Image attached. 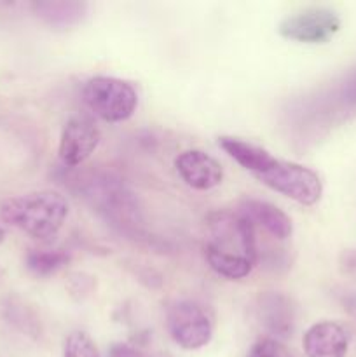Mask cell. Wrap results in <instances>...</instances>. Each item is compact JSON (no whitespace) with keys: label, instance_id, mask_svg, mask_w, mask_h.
Listing matches in <instances>:
<instances>
[{"label":"cell","instance_id":"1","mask_svg":"<svg viewBox=\"0 0 356 357\" xmlns=\"http://www.w3.org/2000/svg\"><path fill=\"white\" fill-rule=\"evenodd\" d=\"M68 202L59 192L40 190L10 197L0 206V218L38 241H49L61 230Z\"/></svg>","mask_w":356,"mask_h":357},{"label":"cell","instance_id":"2","mask_svg":"<svg viewBox=\"0 0 356 357\" xmlns=\"http://www.w3.org/2000/svg\"><path fill=\"white\" fill-rule=\"evenodd\" d=\"M84 103L107 122L128 121L138 107V94L129 82L115 77H93L82 89Z\"/></svg>","mask_w":356,"mask_h":357},{"label":"cell","instance_id":"3","mask_svg":"<svg viewBox=\"0 0 356 357\" xmlns=\"http://www.w3.org/2000/svg\"><path fill=\"white\" fill-rule=\"evenodd\" d=\"M257 178L274 192L302 206L316 204L323 194V183L313 169L288 160L274 159Z\"/></svg>","mask_w":356,"mask_h":357},{"label":"cell","instance_id":"4","mask_svg":"<svg viewBox=\"0 0 356 357\" xmlns=\"http://www.w3.org/2000/svg\"><path fill=\"white\" fill-rule=\"evenodd\" d=\"M208 227L212 236L206 243L208 246L234 257H244L257 264V232L253 223L243 213L215 211L208 215Z\"/></svg>","mask_w":356,"mask_h":357},{"label":"cell","instance_id":"5","mask_svg":"<svg viewBox=\"0 0 356 357\" xmlns=\"http://www.w3.org/2000/svg\"><path fill=\"white\" fill-rule=\"evenodd\" d=\"M84 199L115 225H135L136 202L131 192L110 176H89L82 183Z\"/></svg>","mask_w":356,"mask_h":357},{"label":"cell","instance_id":"6","mask_svg":"<svg viewBox=\"0 0 356 357\" xmlns=\"http://www.w3.org/2000/svg\"><path fill=\"white\" fill-rule=\"evenodd\" d=\"M166 324L175 344L185 351H198L212 340V319L199 303L191 300L175 302L168 309Z\"/></svg>","mask_w":356,"mask_h":357},{"label":"cell","instance_id":"7","mask_svg":"<svg viewBox=\"0 0 356 357\" xmlns=\"http://www.w3.org/2000/svg\"><path fill=\"white\" fill-rule=\"evenodd\" d=\"M341 28V17L327 7H307V9L286 16L279 23L278 33L283 38L302 44H323L334 37Z\"/></svg>","mask_w":356,"mask_h":357},{"label":"cell","instance_id":"8","mask_svg":"<svg viewBox=\"0 0 356 357\" xmlns=\"http://www.w3.org/2000/svg\"><path fill=\"white\" fill-rule=\"evenodd\" d=\"M101 132L87 115H73L65 124L59 138V159L65 166L77 167L86 162L98 149Z\"/></svg>","mask_w":356,"mask_h":357},{"label":"cell","instance_id":"9","mask_svg":"<svg viewBox=\"0 0 356 357\" xmlns=\"http://www.w3.org/2000/svg\"><path fill=\"white\" fill-rule=\"evenodd\" d=\"M178 176L194 190H212L223 180L218 160L202 150H185L175 159Z\"/></svg>","mask_w":356,"mask_h":357},{"label":"cell","instance_id":"10","mask_svg":"<svg viewBox=\"0 0 356 357\" xmlns=\"http://www.w3.org/2000/svg\"><path fill=\"white\" fill-rule=\"evenodd\" d=\"M257 317L262 328L278 338H288L293 333L297 310L292 298L283 293L265 291L257 298Z\"/></svg>","mask_w":356,"mask_h":357},{"label":"cell","instance_id":"11","mask_svg":"<svg viewBox=\"0 0 356 357\" xmlns=\"http://www.w3.org/2000/svg\"><path fill=\"white\" fill-rule=\"evenodd\" d=\"M302 345L307 357H346L349 335L342 324L321 321L306 331Z\"/></svg>","mask_w":356,"mask_h":357},{"label":"cell","instance_id":"12","mask_svg":"<svg viewBox=\"0 0 356 357\" xmlns=\"http://www.w3.org/2000/svg\"><path fill=\"white\" fill-rule=\"evenodd\" d=\"M239 213H243L255 227H262L267 234L279 241H285L292 236L293 225L290 216L278 206L271 204L267 201H258V199H246L241 202Z\"/></svg>","mask_w":356,"mask_h":357},{"label":"cell","instance_id":"13","mask_svg":"<svg viewBox=\"0 0 356 357\" xmlns=\"http://www.w3.org/2000/svg\"><path fill=\"white\" fill-rule=\"evenodd\" d=\"M34 10L49 26L70 28L82 23L89 6L79 0H45V2H35Z\"/></svg>","mask_w":356,"mask_h":357},{"label":"cell","instance_id":"14","mask_svg":"<svg viewBox=\"0 0 356 357\" xmlns=\"http://www.w3.org/2000/svg\"><path fill=\"white\" fill-rule=\"evenodd\" d=\"M218 146L227 155L232 157L239 166H243L244 169L250 171L255 176L260 174L276 159V157L271 155V152H267L262 146L244 142L241 138H234V136H220Z\"/></svg>","mask_w":356,"mask_h":357},{"label":"cell","instance_id":"15","mask_svg":"<svg viewBox=\"0 0 356 357\" xmlns=\"http://www.w3.org/2000/svg\"><path fill=\"white\" fill-rule=\"evenodd\" d=\"M205 257L212 271H215L222 278L230 279V281H239V279L246 278L255 265L248 258L222 253V251L215 250L208 244H205Z\"/></svg>","mask_w":356,"mask_h":357},{"label":"cell","instance_id":"16","mask_svg":"<svg viewBox=\"0 0 356 357\" xmlns=\"http://www.w3.org/2000/svg\"><path fill=\"white\" fill-rule=\"evenodd\" d=\"M70 261V253L65 250H31L27 255V267L38 278H47L61 271Z\"/></svg>","mask_w":356,"mask_h":357},{"label":"cell","instance_id":"17","mask_svg":"<svg viewBox=\"0 0 356 357\" xmlns=\"http://www.w3.org/2000/svg\"><path fill=\"white\" fill-rule=\"evenodd\" d=\"M63 357H100L96 344L84 331H73L63 345Z\"/></svg>","mask_w":356,"mask_h":357},{"label":"cell","instance_id":"18","mask_svg":"<svg viewBox=\"0 0 356 357\" xmlns=\"http://www.w3.org/2000/svg\"><path fill=\"white\" fill-rule=\"evenodd\" d=\"M246 357H295L276 338H260L251 345Z\"/></svg>","mask_w":356,"mask_h":357},{"label":"cell","instance_id":"19","mask_svg":"<svg viewBox=\"0 0 356 357\" xmlns=\"http://www.w3.org/2000/svg\"><path fill=\"white\" fill-rule=\"evenodd\" d=\"M107 357H152V356L140 351L138 347H133V345L119 342V344H114L110 349H108Z\"/></svg>","mask_w":356,"mask_h":357},{"label":"cell","instance_id":"20","mask_svg":"<svg viewBox=\"0 0 356 357\" xmlns=\"http://www.w3.org/2000/svg\"><path fill=\"white\" fill-rule=\"evenodd\" d=\"M341 265L348 274H356V250H348L342 253Z\"/></svg>","mask_w":356,"mask_h":357},{"label":"cell","instance_id":"21","mask_svg":"<svg viewBox=\"0 0 356 357\" xmlns=\"http://www.w3.org/2000/svg\"><path fill=\"white\" fill-rule=\"evenodd\" d=\"M3 237H6V232H3V229H2V227H0V243H2V241H3Z\"/></svg>","mask_w":356,"mask_h":357}]
</instances>
